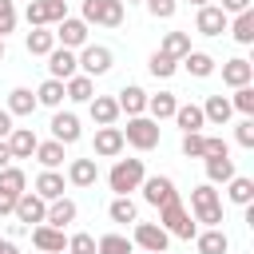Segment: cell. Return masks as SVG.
Segmentation results:
<instances>
[{
  "instance_id": "obj_3",
  "label": "cell",
  "mask_w": 254,
  "mask_h": 254,
  "mask_svg": "<svg viewBox=\"0 0 254 254\" xmlns=\"http://www.w3.org/2000/svg\"><path fill=\"white\" fill-rule=\"evenodd\" d=\"M190 210H194V222H202V226L222 222V198H218L214 183H202V187L190 190Z\"/></svg>"
},
{
  "instance_id": "obj_26",
  "label": "cell",
  "mask_w": 254,
  "mask_h": 254,
  "mask_svg": "<svg viewBox=\"0 0 254 254\" xmlns=\"http://www.w3.org/2000/svg\"><path fill=\"white\" fill-rule=\"evenodd\" d=\"M115 103H119V111H127V115H143V111H147V91L135 87V83H127V87L115 95Z\"/></svg>"
},
{
  "instance_id": "obj_11",
  "label": "cell",
  "mask_w": 254,
  "mask_h": 254,
  "mask_svg": "<svg viewBox=\"0 0 254 254\" xmlns=\"http://www.w3.org/2000/svg\"><path fill=\"white\" fill-rule=\"evenodd\" d=\"M226 28H230V16L218 4H202L198 8V16H194V32L198 36H222Z\"/></svg>"
},
{
  "instance_id": "obj_7",
  "label": "cell",
  "mask_w": 254,
  "mask_h": 254,
  "mask_svg": "<svg viewBox=\"0 0 254 254\" xmlns=\"http://www.w3.org/2000/svg\"><path fill=\"white\" fill-rule=\"evenodd\" d=\"M111 60H115V56H111V48H103V44H83L79 56H75L79 71L91 75V79H95V75H107V71H111Z\"/></svg>"
},
{
  "instance_id": "obj_10",
  "label": "cell",
  "mask_w": 254,
  "mask_h": 254,
  "mask_svg": "<svg viewBox=\"0 0 254 254\" xmlns=\"http://www.w3.org/2000/svg\"><path fill=\"white\" fill-rule=\"evenodd\" d=\"M12 214H16V222H24V226L32 230L36 222H44V214H48V202H44L36 190H24V194L16 198V206H12Z\"/></svg>"
},
{
  "instance_id": "obj_23",
  "label": "cell",
  "mask_w": 254,
  "mask_h": 254,
  "mask_svg": "<svg viewBox=\"0 0 254 254\" xmlns=\"http://www.w3.org/2000/svg\"><path fill=\"white\" fill-rule=\"evenodd\" d=\"M234 115V107H230V99L226 95H206V103H202V119L206 123H214V127H226V119Z\"/></svg>"
},
{
  "instance_id": "obj_9",
  "label": "cell",
  "mask_w": 254,
  "mask_h": 254,
  "mask_svg": "<svg viewBox=\"0 0 254 254\" xmlns=\"http://www.w3.org/2000/svg\"><path fill=\"white\" fill-rule=\"evenodd\" d=\"M139 190H143V202H151V206H163V202L179 198V190H175V179H171V175H147V179L139 183Z\"/></svg>"
},
{
  "instance_id": "obj_2",
  "label": "cell",
  "mask_w": 254,
  "mask_h": 254,
  "mask_svg": "<svg viewBox=\"0 0 254 254\" xmlns=\"http://www.w3.org/2000/svg\"><path fill=\"white\" fill-rule=\"evenodd\" d=\"M143 179H147L143 159H115V167L107 171V187H111L115 194H131V190H139Z\"/></svg>"
},
{
  "instance_id": "obj_38",
  "label": "cell",
  "mask_w": 254,
  "mask_h": 254,
  "mask_svg": "<svg viewBox=\"0 0 254 254\" xmlns=\"http://www.w3.org/2000/svg\"><path fill=\"white\" fill-rule=\"evenodd\" d=\"M159 52H163V56H171V60H183V56L190 52V36H187V32H167Z\"/></svg>"
},
{
  "instance_id": "obj_42",
  "label": "cell",
  "mask_w": 254,
  "mask_h": 254,
  "mask_svg": "<svg viewBox=\"0 0 254 254\" xmlns=\"http://www.w3.org/2000/svg\"><path fill=\"white\" fill-rule=\"evenodd\" d=\"M230 107H234V111H242V115H254V87H250V83H246V87H234Z\"/></svg>"
},
{
  "instance_id": "obj_56",
  "label": "cell",
  "mask_w": 254,
  "mask_h": 254,
  "mask_svg": "<svg viewBox=\"0 0 254 254\" xmlns=\"http://www.w3.org/2000/svg\"><path fill=\"white\" fill-rule=\"evenodd\" d=\"M123 4H143V0H123Z\"/></svg>"
},
{
  "instance_id": "obj_20",
  "label": "cell",
  "mask_w": 254,
  "mask_h": 254,
  "mask_svg": "<svg viewBox=\"0 0 254 254\" xmlns=\"http://www.w3.org/2000/svg\"><path fill=\"white\" fill-rule=\"evenodd\" d=\"M95 179H99L95 159H71L67 163V183L71 187H95Z\"/></svg>"
},
{
  "instance_id": "obj_52",
  "label": "cell",
  "mask_w": 254,
  "mask_h": 254,
  "mask_svg": "<svg viewBox=\"0 0 254 254\" xmlns=\"http://www.w3.org/2000/svg\"><path fill=\"white\" fill-rule=\"evenodd\" d=\"M0 254H20V250H16V242H12V238H0Z\"/></svg>"
},
{
  "instance_id": "obj_5",
  "label": "cell",
  "mask_w": 254,
  "mask_h": 254,
  "mask_svg": "<svg viewBox=\"0 0 254 254\" xmlns=\"http://www.w3.org/2000/svg\"><path fill=\"white\" fill-rule=\"evenodd\" d=\"M127 16L123 0H83V24H99V28H119Z\"/></svg>"
},
{
  "instance_id": "obj_14",
  "label": "cell",
  "mask_w": 254,
  "mask_h": 254,
  "mask_svg": "<svg viewBox=\"0 0 254 254\" xmlns=\"http://www.w3.org/2000/svg\"><path fill=\"white\" fill-rule=\"evenodd\" d=\"M48 71H52V79H71V75L79 71V64H75V52L56 44V48L48 52Z\"/></svg>"
},
{
  "instance_id": "obj_41",
  "label": "cell",
  "mask_w": 254,
  "mask_h": 254,
  "mask_svg": "<svg viewBox=\"0 0 254 254\" xmlns=\"http://www.w3.org/2000/svg\"><path fill=\"white\" fill-rule=\"evenodd\" d=\"M147 67H151V75H155V79H171V75L179 71V60H171V56H163V52H155Z\"/></svg>"
},
{
  "instance_id": "obj_37",
  "label": "cell",
  "mask_w": 254,
  "mask_h": 254,
  "mask_svg": "<svg viewBox=\"0 0 254 254\" xmlns=\"http://www.w3.org/2000/svg\"><path fill=\"white\" fill-rule=\"evenodd\" d=\"M0 190H8V194H16V198H20V194L28 190V175H24L20 167H12V163H8V167L0 171Z\"/></svg>"
},
{
  "instance_id": "obj_29",
  "label": "cell",
  "mask_w": 254,
  "mask_h": 254,
  "mask_svg": "<svg viewBox=\"0 0 254 254\" xmlns=\"http://www.w3.org/2000/svg\"><path fill=\"white\" fill-rule=\"evenodd\" d=\"M226 198H230L234 206H250V202H254V179L234 175V179L226 183Z\"/></svg>"
},
{
  "instance_id": "obj_17",
  "label": "cell",
  "mask_w": 254,
  "mask_h": 254,
  "mask_svg": "<svg viewBox=\"0 0 254 254\" xmlns=\"http://www.w3.org/2000/svg\"><path fill=\"white\" fill-rule=\"evenodd\" d=\"M4 143H8L12 159H32V155H36V143H40V139H36V131H32V127H12Z\"/></svg>"
},
{
  "instance_id": "obj_16",
  "label": "cell",
  "mask_w": 254,
  "mask_h": 254,
  "mask_svg": "<svg viewBox=\"0 0 254 254\" xmlns=\"http://www.w3.org/2000/svg\"><path fill=\"white\" fill-rule=\"evenodd\" d=\"M79 135H83V131H79L75 111H56V115H52V139H56V143L67 147V143H79Z\"/></svg>"
},
{
  "instance_id": "obj_46",
  "label": "cell",
  "mask_w": 254,
  "mask_h": 254,
  "mask_svg": "<svg viewBox=\"0 0 254 254\" xmlns=\"http://www.w3.org/2000/svg\"><path fill=\"white\" fill-rule=\"evenodd\" d=\"M183 155L187 159H202V131H187L183 135Z\"/></svg>"
},
{
  "instance_id": "obj_8",
  "label": "cell",
  "mask_w": 254,
  "mask_h": 254,
  "mask_svg": "<svg viewBox=\"0 0 254 254\" xmlns=\"http://www.w3.org/2000/svg\"><path fill=\"white\" fill-rule=\"evenodd\" d=\"M167 242H171V234H167L159 222H139V218H135L131 246H143L147 254H167Z\"/></svg>"
},
{
  "instance_id": "obj_15",
  "label": "cell",
  "mask_w": 254,
  "mask_h": 254,
  "mask_svg": "<svg viewBox=\"0 0 254 254\" xmlns=\"http://www.w3.org/2000/svg\"><path fill=\"white\" fill-rule=\"evenodd\" d=\"M87 111H91L95 127H115V119L123 115L119 103H115V95H91V99H87Z\"/></svg>"
},
{
  "instance_id": "obj_54",
  "label": "cell",
  "mask_w": 254,
  "mask_h": 254,
  "mask_svg": "<svg viewBox=\"0 0 254 254\" xmlns=\"http://www.w3.org/2000/svg\"><path fill=\"white\" fill-rule=\"evenodd\" d=\"M190 4H194V8H202V4H210V0H190Z\"/></svg>"
},
{
  "instance_id": "obj_48",
  "label": "cell",
  "mask_w": 254,
  "mask_h": 254,
  "mask_svg": "<svg viewBox=\"0 0 254 254\" xmlns=\"http://www.w3.org/2000/svg\"><path fill=\"white\" fill-rule=\"evenodd\" d=\"M218 8H222L226 16H238V12H246V8H250V0H222Z\"/></svg>"
},
{
  "instance_id": "obj_40",
  "label": "cell",
  "mask_w": 254,
  "mask_h": 254,
  "mask_svg": "<svg viewBox=\"0 0 254 254\" xmlns=\"http://www.w3.org/2000/svg\"><path fill=\"white\" fill-rule=\"evenodd\" d=\"M95 254H131V238L127 234H103L95 242Z\"/></svg>"
},
{
  "instance_id": "obj_55",
  "label": "cell",
  "mask_w": 254,
  "mask_h": 254,
  "mask_svg": "<svg viewBox=\"0 0 254 254\" xmlns=\"http://www.w3.org/2000/svg\"><path fill=\"white\" fill-rule=\"evenodd\" d=\"M0 60H4V36H0Z\"/></svg>"
},
{
  "instance_id": "obj_13",
  "label": "cell",
  "mask_w": 254,
  "mask_h": 254,
  "mask_svg": "<svg viewBox=\"0 0 254 254\" xmlns=\"http://www.w3.org/2000/svg\"><path fill=\"white\" fill-rule=\"evenodd\" d=\"M56 44H60V48H71V52L83 48V44H87V24L75 20V16H64V20L56 24Z\"/></svg>"
},
{
  "instance_id": "obj_39",
  "label": "cell",
  "mask_w": 254,
  "mask_h": 254,
  "mask_svg": "<svg viewBox=\"0 0 254 254\" xmlns=\"http://www.w3.org/2000/svg\"><path fill=\"white\" fill-rule=\"evenodd\" d=\"M107 214H111V222H135V218H139V210H135L131 194H115V198H111V206H107Z\"/></svg>"
},
{
  "instance_id": "obj_12",
  "label": "cell",
  "mask_w": 254,
  "mask_h": 254,
  "mask_svg": "<svg viewBox=\"0 0 254 254\" xmlns=\"http://www.w3.org/2000/svg\"><path fill=\"white\" fill-rule=\"evenodd\" d=\"M32 246H36L40 254H64V250H67V238H64L60 226L36 222V226H32Z\"/></svg>"
},
{
  "instance_id": "obj_50",
  "label": "cell",
  "mask_w": 254,
  "mask_h": 254,
  "mask_svg": "<svg viewBox=\"0 0 254 254\" xmlns=\"http://www.w3.org/2000/svg\"><path fill=\"white\" fill-rule=\"evenodd\" d=\"M8 131H12V111L0 107V139H8Z\"/></svg>"
},
{
  "instance_id": "obj_27",
  "label": "cell",
  "mask_w": 254,
  "mask_h": 254,
  "mask_svg": "<svg viewBox=\"0 0 254 254\" xmlns=\"http://www.w3.org/2000/svg\"><path fill=\"white\" fill-rule=\"evenodd\" d=\"M175 107H179V99H175V91H159V95H147V115H151L155 123H163V119H171V115H175Z\"/></svg>"
},
{
  "instance_id": "obj_6",
  "label": "cell",
  "mask_w": 254,
  "mask_h": 254,
  "mask_svg": "<svg viewBox=\"0 0 254 254\" xmlns=\"http://www.w3.org/2000/svg\"><path fill=\"white\" fill-rule=\"evenodd\" d=\"M67 16V0H28L24 8V20L32 28H48V24H60Z\"/></svg>"
},
{
  "instance_id": "obj_44",
  "label": "cell",
  "mask_w": 254,
  "mask_h": 254,
  "mask_svg": "<svg viewBox=\"0 0 254 254\" xmlns=\"http://www.w3.org/2000/svg\"><path fill=\"white\" fill-rule=\"evenodd\" d=\"M143 4H147V12H151L155 20H171V16L179 12V4H175V0H143Z\"/></svg>"
},
{
  "instance_id": "obj_53",
  "label": "cell",
  "mask_w": 254,
  "mask_h": 254,
  "mask_svg": "<svg viewBox=\"0 0 254 254\" xmlns=\"http://www.w3.org/2000/svg\"><path fill=\"white\" fill-rule=\"evenodd\" d=\"M24 230H28V226H24V222H12V226H8V238H20V234H24Z\"/></svg>"
},
{
  "instance_id": "obj_19",
  "label": "cell",
  "mask_w": 254,
  "mask_h": 254,
  "mask_svg": "<svg viewBox=\"0 0 254 254\" xmlns=\"http://www.w3.org/2000/svg\"><path fill=\"white\" fill-rule=\"evenodd\" d=\"M123 147L127 143H123V131L119 127H95V155L99 159H115Z\"/></svg>"
},
{
  "instance_id": "obj_35",
  "label": "cell",
  "mask_w": 254,
  "mask_h": 254,
  "mask_svg": "<svg viewBox=\"0 0 254 254\" xmlns=\"http://www.w3.org/2000/svg\"><path fill=\"white\" fill-rule=\"evenodd\" d=\"M179 64H183L190 75H198V79H206V75L214 71V56H206V52H187Z\"/></svg>"
},
{
  "instance_id": "obj_22",
  "label": "cell",
  "mask_w": 254,
  "mask_h": 254,
  "mask_svg": "<svg viewBox=\"0 0 254 254\" xmlns=\"http://www.w3.org/2000/svg\"><path fill=\"white\" fill-rule=\"evenodd\" d=\"M64 95H67L71 103H87V99L95 95V79L83 75V71H75L71 79H64Z\"/></svg>"
},
{
  "instance_id": "obj_4",
  "label": "cell",
  "mask_w": 254,
  "mask_h": 254,
  "mask_svg": "<svg viewBox=\"0 0 254 254\" xmlns=\"http://www.w3.org/2000/svg\"><path fill=\"white\" fill-rule=\"evenodd\" d=\"M119 131H123V143H131L135 151L159 147V123L151 115H127V127H119Z\"/></svg>"
},
{
  "instance_id": "obj_31",
  "label": "cell",
  "mask_w": 254,
  "mask_h": 254,
  "mask_svg": "<svg viewBox=\"0 0 254 254\" xmlns=\"http://www.w3.org/2000/svg\"><path fill=\"white\" fill-rule=\"evenodd\" d=\"M40 103H36V91L32 87H12L8 91V111L12 115H32Z\"/></svg>"
},
{
  "instance_id": "obj_25",
  "label": "cell",
  "mask_w": 254,
  "mask_h": 254,
  "mask_svg": "<svg viewBox=\"0 0 254 254\" xmlns=\"http://www.w3.org/2000/svg\"><path fill=\"white\" fill-rule=\"evenodd\" d=\"M194 246H198V254H226L230 250V238L218 226H206L202 234H194Z\"/></svg>"
},
{
  "instance_id": "obj_30",
  "label": "cell",
  "mask_w": 254,
  "mask_h": 254,
  "mask_svg": "<svg viewBox=\"0 0 254 254\" xmlns=\"http://www.w3.org/2000/svg\"><path fill=\"white\" fill-rule=\"evenodd\" d=\"M24 48H28V56H48L56 48V32L52 28H32L28 40H24Z\"/></svg>"
},
{
  "instance_id": "obj_47",
  "label": "cell",
  "mask_w": 254,
  "mask_h": 254,
  "mask_svg": "<svg viewBox=\"0 0 254 254\" xmlns=\"http://www.w3.org/2000/svg\"><path fill=\"white\" fill-rule=\"evenodd\" d=\"M16 32V4L12 0H0V36Z\"/></svg>"
},
{
  "instance_id": "obj_34",
  "label": "cell",
  "mask_w": 254,
  "mask_h": 254,
  "mask_svg": "<svg viewBox=\"0 0 254 254\" xmlns=\"http://www.w3.org/2000/svg\"><path fill=\"white\" fill-rule=\"evenodd\" d=\"M238 44H254V8H246V12H238L234 16V24L226 28Z\"/></svg>"
},
{
  "instance_id": "obj_45",
  "label": "cell",
  "mask_w": 254,
  "mask_h": 254,
  "mask_svg": "<svg viewBox=\"0 0 254 254\" xmlns=\"http://www.w3.org/2000/svg\"><path fill=\"white\" fill-rule=\"evenodd\" d=\"M234 139H238V147H246V151L254 147V115H246V119L234 127Z\"/></svg>"
},
{
  "instance_id": "obj_24",
  "label": "cell",
  "mask_w": 254,
  "mask_h": 254,
  "mask_svg": "<svg viewBox=\"0 0 254 254\" xmlns=\"http://www.w3.org/2000/svg\"><path fill=\"white\" fill-rule=\"evenodd\" d=\"M44 222L64 230L67 222H75V202H71V198H64V194H60V198H52V202H48V214H44Z\"/></svg>"
},
{
  "instance_id": "obj_33",
  "label": "cell",
  "mask_w": 254,
  "mask_h": 254,
  "mask_svg": "<svg viewBox=\"0 0 254 254\" xmlns=\"http://www.w3.org/2000/svg\"><path fill=\"white\" fill-rule=\"evenodd\" d=\"M64 99H67V95H64V79H52V75H48V79L36 87V103H44V107H60Z\"/></svg>"
},
{
  "instance_id": "obj_36",
  "label": "cell",
  "mask_w": 254,
  "mask_h": 254,
  "mask_svg": "<svg viewBox=\"0 0 254 254\" xmlns=\"http://www.w3.org/2000/svg\"><path fill=\"white\" fill-rule=\"evenodd\" d=\"M36 159H40V167H44V171H56V167L64 163V143H56V139L36 143Z\"/></svg>"
},
{
  "instance_id": "obj_18",
  "label": "cell",
  "mask_w": 254,
  "mask_h": 254,
  "mask_svg": "<svg viewBox=\"0 0 254 254\" xmlns=\"http://www.w3.org/2000/svg\"><path fill=\"white\" fill-rule=\"evenodd\" d=\"M250 79H254V64H250V60L234 56V60L222 64V83H226V87H246Z\"/></svg>"
},
{
  "instance_id": "obj_32",
  "label": "cell",
  "mask_w": 254,
  "mask_h": 254,
  "mask_svg": "<svg viewBox=\"0 0 254 254\" xmlns=\"http://www.w3.org/2000/svg\"><path fill=\"white\" fill-rule=\"evenodd\" d=\"M206 163V183H230L234 179V159L230 155H214V159H202Z\"/></svg>"
},
{
  "instance_id": "obj_51",
  "label": "cell",
  "mask_w": 254,
  "mask_h": 254,
  "mask_svg": "<svg viewBox=\"0 0 254 254\" xmlns=\"http://www.w3.org/2000/svg\"><path fill=\"white\" fill-rule=\"evenodd\" d=\"M8 163H12V151H8V143H4V139H0V171H4V167H8Z\"/></svg>"
},
{
  "instance_id": "obj_1",
  "label": "cell",
  "mask_w": 254,
  "mask_h": 254,
  "mask_svg": "<svg viewBox=\"0 0 254 254\" xmlns=\"http://www.w3.org/2000/svg\"><path fill=\"white\" fill-rule=\"evenodd\" d=\"M159 226H163L171 238H183V242H190V238L198 234V222L190 218V210L183 206V198H171V202L159 206Z\"/></svg>"
},
{
  "instance_id": "obj_43",
  "label": "cell",
  "mask_w": 254,
  "mask_h": 254,
  "mask_svg": "<svg viewBox=\"0 0 254 254\" xmlns=\"http://www.w3.org/2000/svg\"><path fill=\"white\" fill-rule=\"evenodd\" d=\"M67 254H95V238H91L87 230L71 234V238H67Z\"/></svg>"
},
{
  "instance_id": "obj_21",
  "label": "cell",
  "mask_w": 254,
  "mask_h": 254,
  "mask_svg": "<svg viewBox=\"0 0 254 254\" xmlns=\"http://www.w3.org/2000/svg\"><path fill=\"white\" fill-rule=\"evenodd\" d=\"M32 187H36V194H40L44 202H52V198H60V194H64V187H67V179H64L60 171H40Z\"/></svg>"
},
{
  "instance_id": "obj_49",
  "label": "cell",
  "mask_w": 254,
  "mask_h": 254,
  "mask_svg": "<svg viewBox=\"0 0 254 254\" xmlns=\"http://www.w3.org/2000/svg\"><path fill=\"white\" fill-rule=\"evenodd\" d=\"M12 206H16V194L0 190V218H4V214H12Z\"/></svg>"
},
{
  "instance_id": "obj_28",
  "label": "cell",
  "mask_w": 254,
  "mask_h": 254,
  "mask_svg": "<svg viewBox=\"0 0 254 254\" xmlns=\"http://www.w3.org/2000/svg\"><path fill=\"white\" fill-rule=\"evenodd\" d=\"M171 119L183 127V135H187V131H202V127H206V119H202V107H198V103H179Z\"/></svg>"
}]
</instances>
